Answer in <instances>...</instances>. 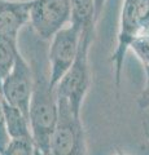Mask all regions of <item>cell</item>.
I'll return each mask as SVG.
<instances>
[{
    "label": "cell",
    "instance_id": "6da1fadb",
    "mask_svg": "<svg viewBox=\"0 0 149 155\" xmlns=\"http://www.w3.org/2000/svg\"><path fill=\"white\" fill-rule=\"evenodd\" d=\"M32 71V92L29 107V123L35 147L43 153H49L51 137L55 130L59 102L56 87L51 83L48 60L44 51L36 48L31 53L30 64Z\"/></svg>",
    "mask_w": 149,
    "mask_h": 155
},
{
    "label": "cell",
    "instance_id": "7a4b0ae2",
    "mask_svg": "<svg viewBox=\"0 0 149 155\" xmlns=\"http://www.w3.org/2000/svg\"><path fill=\"white\" fill-rule=\"evenodd\" d=\"M95 39V28H86L82 31L79 49L68 72L56 85L57 97L64 100L70 106L75 115L82 116V105L91 88L90 49Z\"/></svg>",
    "mask_w": 149,
    "mask_h": 155
},
{
    "label": "cell",
    "instance_id": "3957f363",
    "mask_svg": "<svg viewBox=\"0 0 149 155\" xmlns=\"http://www.w3.org/2000/svg\"><path fill=\"white\" fill-rule=\"evenodd\" d=\"M57 102L59 116L51 137L48 155H87L82 116L75 115L64 100L57 97Z\"/></svg>",
    "mask_w": 149,
    "mask_h": 155
},
{
    "label": "cell",
    "instance_id": "277c9868",
    "mask_svg": "<svg viewBox=\"0 0 149 155\" xmlns=\"http://www.w3.org/2000/svg\"><path fill=\"white\" fill-rule=\"evenodd\" d=\"M71 17V0H31L30 22L32 31L43 41L68 26Z\"/></svg>",
    "mask_w": 149,
    "mask_h": 155
},
{
    "label": "cell",
    "instance_id": "5b68a950",
    "mask_svg": "<svg viewBox=\"0 0 149 155\" xmlns=\"http://www.w3.org/2000/svg\"><path fill=\"white\" fill-rule=\"evenodd\" d=\"M80 36L82 31L69 23L59 32H56L49 40V48L47 53L48 71L51 83L55 87L73 65L79 49Z\"/></svg>",
    "mask_w": 149,
    "mask_h": 155
},
{
    "label": "cell",
    "instance_id": "8992f818",
    "mask_svg": "<svg viewBox=\"0 0 149 155\" xmlns=\"http://www.w3.org/2000/svg\"><path fill=\"white\" fill-rule=\"evenodd\" d=\"M32 92V71L29 62L25 60L20 52L17 54L16 62L11 72L2 83L0 97L7 101L9 105L21 110L29 118V107H30Z\"/></svg>",
    "mask_w": 149,
    "mask_h": 155
},
{
    "label": "cell",
    "instance_id": "52a82bcc",
    "mask_svg": "<svg viewBox=\"0 0 149 155\" xmlns=\"http://www.w3.org/2000/svg\"><path fill=\"white\" fill-rule=\"evenodd\" d=\"M31 0H0V35L18 39V34L30 22Z\"/></svg>",
    "mask_w": 149,
    "mask_h": 155
},
{
    "label": "cell",
    "instance_id": "ba28073f",
    "mask_svg": "<svg viewBox=\"0 0 149 155\" xmlns=\"http://www.w3.org/2000/svg\"><path fill=\"white\" fill-rule=\"evenodd\" d=\"M2 98V97H0ZM4 119L9 138H32L29 118L17 107L9 105L2 98Z\"/></svg>",
    "mask_w": 149,
    "mask_h": 155
},
{
    "label": "cell",
    "instance_id": "9c48e42d",
    "mask_svg": "<svg viewBox=\"0 0 149 155\" xmlns=\"http://www.w3.org/2000/svg\"><path fill=\"white\" fill-rule=\"evenodd\" d=\"M96 21L95 0H71L70 25L83 31L86 28H95Z\"/></svg>",
    "mask_w": 149,
    "mask_h": 155
},
{
    "label": "cell",
    "instance_id": "30bf717a",
    "mask_svg": "<svg viewBox=\"0 0 149 155\" xmlns=\"http://www.w3.org/2000/svg\"><path fill=\"white\" fill-rule=\"evenodd\" d=\"M18 53H20V48L16 39L0 35V89H2L3 80L11 72Z\"/></svg>",
    "mask_w": 149,
    "mask_h": 155
},
{
    "label": "cell",
    "instance_id": "8fae6325",
    "mask_svg": "<svg viewBox=\"0 0 149 155\" xmlns=\"http://www.w3.org/2000/svg\"><path fill=\"white\" fill-rule=\"evenodd\" d=\"M34 151L32 138H11L0 155H34Z\"/></svg>",
    "mask_w": 149,
    "mask_h": 155
},
{
    "label": "cell",
    "instance_id": "7c38bea8",
    "mask_svg": "<svg viewBox=\"0 0 149 155\" xmlns=\"http://www.w3.org/2000/svg\"><path fill=\"white\" fill-rule=\"evenodd\" d=\"M128 51H132L144 67H149V32L137 35L130 44Z\"/></svg>",
    "mask_w": 149,
    "mask_h": 155
},
{
    "label": "cell",
    "instance_id": "4fadbf2b",
    "mask_svg": "<svg viewBox=\"0 0 149 155\" xmlns=\"http://www.w3.org/2000/svg\"><path fill=\"white\" fill-rule=\"evenodd\" d=\"M9 136L7 132L5 127V119H4V113H3V105H2V98H0V154L4 149H5L7 143L9 142Z\"/></svg>",
    "mask_w": 149,
    "mask_h": 155
},
{
    "label": "cell",
    "instance_id": "5bb4252c",
    "mask_svg": "<svg viewBox=\"0 0 149 155\" xmlns=\"http://www.w3.org/2000/svg\"><path fill=\"white\" fill-rule=\"evenodd\" d=\"M144 69H145L147 80H145V87H144L143 92L137 98V104L140 106V109L147 110L149 109V67H144Z\"/></svg>",
    "mask_w": 149,
    "mask_h": 155
},
{
    "label": "cell",
    "instance_id": "9a60e30c",
    "mask_svg": "<svg viewBox=\"0 0 149 155\" xmlns=\"http://www.w3.org/2000/svg\"><path fill=\"white\" fill-rule=\"evenodd\" d=\"M104 4H105V0H95V8H96V17H100V14L103 12V8H104Z\"/></svg>",
    "mask_w": 149,
    "mask_h": 155
},
{
    "label": "cell",
    "instance_id": "2e32d148",
    "mask_svg": "<svg viewBox=\"0 0 149 155\" xmlns=\"http://www.w3.org/2000/svg\"><path fill=\"white\" fill-rule=\"evenodd\" d=\"M34 155H48V154H46V153H43L42 150H39L38 147H35V151H34Z\"/></svg>",
    "mask_w": 149,
    "mask_h": 155
},
{
    "label": "cell",
    "instance_id": "e0dca14e",
    "mask_svg": "<svg viewBox=\"0 0 149 155\" xmlns=\"http://www.w3.org/2000/svg\"><path fill=\"white\" fill-rule=\"evenodd\" d=\"M114 155H127V154L124 153L123 150H121V149H117V150H115V153H114Z\"/></svg>",
    "mask_w": 149,
    "mask_h": 155
},
{
    "label": "cell",
    "instance_id": "ac0fdd59",
    "mask_svg": "<svg viewBox=\"0 0 149 155\" xmlns=\"http://www.w3.org/2000/svg\"><path fill=\"white\" fill-rule=\"evenodd\" d=\"M145 136H147V138H148V141H149V130H145Z\"/></svg>",
    "mask_w": 149,
    "mask_h": 155
}]
</instances>
